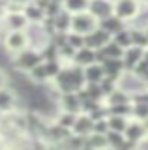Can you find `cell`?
I'll return each instance as SVG.
<instances>
[{
	"label": "cell",
	"instance_id": "1",
	"mask_svg": "<svg viewBox=\"0 0 148 150\" xmlns=\"http://www.w3.org/2000/svg\"><path fill=\"white\" fill-rule=\"evenodd\" d=\"M51 84H53L60 94L62 92H77V90H81V88L86 84V81H85V68H81V66H77L73 62L64 64L62 69H60V73L51 81Z\"/></svg>",
	"mask_w": 148,
	"mask_h": 150
},
{
	"label": "cell",
	"instance_id": "2",
	"mask_svg": "<svg viewBox=\"0 0 148 150\" xmlns=\"http://www.w3.org/2000/svg\"><path fill=\"white\" fill-rule=\"evenodd\" d=\"M39 62H43L41 58V53L39 49H34V47H25L21 49L19 53L11 54V68L17 69V71H23V73H28L34 66H38Z\"/></svg>",
	"mask_w": 148,
	"mask_h": 150
},
{
	"label": "cell",
	"instance_id": "3",
	"mask_svg": "<svg viewBox=\"0 0 148 150\" xmlns=\"http://www.w3.org/2000/svg\"><path fill=\"white\" fill-rule=\"evenodd\" d=\"M0 40H2L0 43L4 45V49L10 54H15V53H19L21 49L28 47V38H26L25 30H6Z\"/></svg>",
	"mask_w": 148,
	"mask_h": 150
},
{
	"label": "cell",
	"instance_id": "4",
	"mask_svg": "<svg viewBox=\"0 0 148 150\" xmlns=\"http://www.w3.org/2000/svg\"><path fill=\"white\" fill-rule=\"evenodd\" d=\"M142 4L137 0H114V15L120 17L124 23H131L139 15Z\"/></svg>",
	"mask_w": 148,
	"mask_h": 150
},
{
	"label": "cell",
	"instance_id": "5",
	"mask_svg": "<svg viewBox=\"0 0 148 150\" xmlns=\"http://www.w3.org/2000/svg\"><path fill=\"white\" fill-rule=\"evenodd\" d=\"M98 26V19H96L92 13L86 9V11H79L71 15V30L77 32V34H88L94 28Z\"/></svg>",
	"mask_w": 148,
	"mask_h": 150
},
{
	"label": "cell",
	"instance_id": "6",
	"mask_svg": "<svg viewBox=\"0 0 148 150\" xmlns=\"http://www.w3.org/2000/svg\"><path fill=\"white\" fill-rule=\"evenodd\" d=\"M25 32L26 38H28V45L34 47V49H41L49 41V32L45 30V26L41 23H28Z\"/></svg>",
	"mask_w": 148,
	"mask_h": 150
},
{
	"label": "cell",
	"instance_id": "7",
	"mask_svg": "<svg viewBox=\"0 0 148 150\" xmlns=\"http://www.w3.org/2000/svg\"><path fill=\"white\" fill-rule=\"evenodd\" d=\"M124 135H126L128 141L135 143L139 148H141V144L148 139V131L144 128V124H142L141 120H135V118L128 120V126H126V129H124Z\"/></svg>",
	"mask_w": 148,
	"mask_h": 150
},
{
	"label": "cell",
	"instance_id": "8",
	"mask_svg": "<svg viewBox=\"0 0 148 150\" xmlns=\"http://www.w3.org/2000/svg\"><path fill=\"white\" fill-rule=\"evenodd\" d=\"M15 109H21V100L17 96V90L10 88L8 84L0 86V112L6 115V112H11Z\"/></svg>",
	"mask_w": 148,
	"mask_h": 150
},
{
	"label": "cell",
	"instance_id": "9",
	"mask_svg": "<svg viewBox=\"0 0 148 150\" xmlns=\"http://www.w3.org/2000/svg\"><path fill=\"white\" fill-rule=\"evenodd\" d=\"M0 25L4 30H25L28 26V21L21 9V11H6L4 17L0 19Z\"/></svg>",
	"mask_w": 148,
	"mask_h": 150
},
{
	"label": "cell",
	"instance_id": "10",
	"mask_svg": "<svg viewBox=\"0 0 148 150\" xmlns=\"http://www.w3.org/2000/svg\"><path fill=\"white\" fill-rule=\"evenodd\" d=\"M118 86L122 88V90H126L129 96H131V94H135V92L144 90L146 84L142 83L141 77L135 75L133 71H124L122 75H120V79H118Z\"/></svg>",
	"mask_w": 148,
	"mask_h": 150
},
{
	"label": "cell",
	"instance_id": "11",
	"mask_svg": "<svg viewBox=\"0 0 148 150\" xmlns=\"http://www.w3.org/2000/svg\"><path fill=\"white\" fill-rule=\"evenodd\" d=\"M88 11L94 15L98 21L109 17L114 13V0H90L88 2Z\"/></svg>",
	"mask_w": 148,
	"mask_h": 150
},
{
	"label": "cell",
	"instance_id": "12",
	"mask_svg": "<svg viewBox=\"0 0 148 150\" xmlns=\"http://www.w3.org/2000/svg\"><path fill=\"white\" fill-rule=\"evenodd\" d=\"M111 36L107 30H103V28L96 26L92 32H88V34H85V45L90 47V49H101L107 41H111Z\"/></svg>",
	"mask_w": 148,
	"mask_h": 150
},
{
	"label": "cell",
	"instance_id": "13",
	"mask_svg": "<svg viewBox=\"0 0 148 150\" xmlns=\"http://www.w3.org/2000/svg\"><path fill=\"white\" fill-rule=\"evenodd\" d=\"M56 103L60 111H69V112H75V115L81 112V100L77 96V92H62Z\"/></svg>",
	"mask_w": 148,
	"mask_h": 150
},
{
	"label": "cell",
	"instance_id": "14",
	"mask_svg": "<svg viewBox=\"0 0 148 150\" xmlns=\"http://www.w3.org/2000/svg\"><path fill=\"white\" fill-rule=\"evenodd\" d=\"M142 47H137V45H129L124 49V54H122V62H124V69L126 71H133V68L142 60Z\"/></svg>",
	"mask_w": 148,
	"mask_h": 150
},
{
	"label": "cell",
	"instance_id": "15",
	"mask_svg": "<svg viewBox=\"0 0 148 150\" xmlns=\"http://www.w3.org/2000/svg\"><path fill=\"white\" fill-rule=\"evenodd\" d=\"M92 129H94V120H92V116L86 115V112H79L77 118H75V124H73V128H71V133L86 137V135L92 133Z\"/></svg>",
	"mask_w": 148,
	"mask_h": 150
},
{
	"label": "cell",
	"instance_id": "16",
	"mask_svg": "<svg viewBox=\"0 0 148 150\" xmlns=\"http://www.w3.org/2000/svg\"><path fill=\"white\" fill-rule=\"evenodd\" d=\"M101 68H103L105 77L114 79L116 83H118L120 75L126 71V69H124V62H122V58H105L103 62H101Z\"/></svg>",
	"mask_w": 148,
	"mask_h": 150
},
{
	"label": "cell",
	"instance_id": "17",
	"mask_svg": "<svg viewBox=\"0 0 148 150\" xmlns=\"http://www.w3.org/2000/svg\"><path fill=\"white\" fill-rule=\"evenodd\" d=\"M109 150V143L105 133H96L92 131L90 135L85 137V144H82V150Z\"/></svg>",
	"mask_w": 148,
	"mask_h": 150
},
{
	"label": "cell",
	"instance_id": "18",
	"mask_svg": "<svg viewBox=\"0 0 148 150\" xmlns=\"http://www.w3.org/2000/svg\"><path fill=\"white\" fill-rule=\"evenodd\" d=\"M71 62L81 66V68H86L88 64L96 62V49H90V47H86V45L79 47V49L75 51V54H73Z\"/></svg>",
	"mask_w": 148,
	"mask_h": 150
},
{
	"label": "cell",
	"instance_id": "19",
	"mask_svg": "<svg viewBox=\"0 0 148 150\" xmlns=\"http://www.w3.org/2000/svg\"><path fill=\"white\" fill-rule=\"evenodd\" d=\"M51 21H53L54 32H69L71 30V13L66 11L64 8L54 17H51Z\"/></svg>",
	"mask_w": 148,
	"mask_h": 150
},
{
	"label": "cell",
	"instance_id": "20",
	"mask_svg": "<svg viewBox=\"0 0 148 150\" xmlns=\"http://www.w3.org/2000/svg\"><path fill=\"white\" fill-rule=\"evenodd\" d=\"M98 26L99 28H103V30H107L111 36L113 34H116L118 30H122V28H126L128 26V23H124L120 17H116L113 13V15H109V17H105V19H101V21H98Z\"/></svg>",
	"mask_w": 148,
	"mask_h": 150
},
{
	"label": "cell",
	"instance_id": "21",
	"mask_svg": "<svg viewBox=\"0 0 148 150\" xmlns=\"http://www.w3.org/2000/svg\"><path fill=\"white\" fill-rule=\"evenodd\" d=\"M23 13H25L28 23H41L45 19V11L41 9L36 2H26L23 6Z\"/></svg>",
	"mask_w": 148,
	"mask_h": 150
},
{
	"label": "cell",
	"instance_id": "22",
	"mask_svg": "<svg viewBox=\"0 0 148 150\" xmlns=\"http://www.w3.org/2000/svg\"><path fill=\"white\" fill-rule=\"evenodd\" d=\"M26 75H28V79L34 84H38V86L51 83V79H49V75H47V69H45V64L43 62H39L38 66H34V68H32Z\"/></svg>",
	"mask_w": 148,
	"mask_h": 150
},
{
	"label": "cell",
	"instance_id": "23",
	"mask_svg": "<svg viewBox=\"0 0 148 150\" xmlns=\"http://www.w3.org/2000/svg\"><path fill=\"white\" fill-rule=\"evenodd\" d=\"M105 105H118V103H131V96L126 92V90H122L120 86H116L113 92L109 94L107 98L103 100Z\"/></svg>",
	"mask_w": 148,
	"mask_h": 150
},
{
	"label": "cell",
	"instance_id": "24",
	"mask_svg": "<svg viewBox=\"0 0 148 150\" xmlns=\"http://www.w3.org/2000/svg\"><path fill=\"white\" fill-rule=\"evenodd\" d=\"M103 77H105V73H103L101 64L92 62V64H88V66L85 68V81H86V83H99Z\"/></svg>",
	"mask_w": 148,
	"mask_h": 150
},
{
	"label": "cell",
	"instance_id": "25",
	"mask_svg": "<svg viewBox=\"0 0 148 150\" xmlns=\"http://www.w3.org/2000/svg\"><path fill=\"white\" fill-rule=\"evenodd\" d=\"M105 137H107V143H109L111 150H122L124 148V143H126V135H124V131L109 129L107 133H105Z\"/></svg>",
	"mask_w": 148,
	"mask_h": 150
},
{
	"label": "cell",
	"instance_id": "26",
	"mask_svg": "<svg viewBox=\"0 0 148 150\" xmlns=\"http://www.w3.org/2000/svg\"><path fill=\"white\" fill-rule=\"evenodd\" d=\"M75 118H77V115L75 112H69V111H56V115H54V122L56 124H60L62 128H68V129H71L73 128V124H75Z\"/></svg>",
	"mask_w": 148,
	"mask_h": 150
},
{
	"label": "cell",
	"instance_id": "27",
	"mask_svg": "<svg viewBox=\"0 0 148 150\" xmlns=\"http://www.w3.org/2000/svg\"><path fill=\"white\" fill-rule=\"evenodd\" d=\"M129 36H131V45L142 47V49H146V47H148V38H146V34H144V30H142V28L129 26Z\"/></svg>",
	"mask_w": 148,
	"mask_h": 150
},
{
	"label": "cell",
	"instance_id": "28",
	"mask_svg": "<svg viewBox=\"0 0 148 150\" xmlns=\"http://www.w3.org/2000/svg\"><path fill=\"white\" fill-rule=\"evenodd\" d=\"M88 2L90 0H62V8L73 15V13H79V11H86Z\"/></svg>",
	"mask_w": 148,
	"mask_h": 150
},
{
	"label": "cell",
	"instance_id": "29",
	"mask_svg": "<svg viewBox=\"0 0 148 150\" xmlns=\"http://www.w3.org/2000/svg\"><path fill=\"white\" fill-rule=\"evenodd\" d=\"M101 51H103V54L107 58H122V54H124V47H120L116 41H113V38H111V41H107L101 47Z\"/></svg>",
	"mask_w": 148,
	"mask_h": 150
},
{
	"label": "cell",
	"instance_id": "30",
	"mask_svg": "<svg viewBox=\"0 0 148 150\" xmlns=\"http://www.w3.org/2000/svg\"><path fill=\"white\" fill-rule=\"evenodd\" d=\"M129 118H135V120H146L148 118V103L142 101H131V116Z\"/></svg>",
	"mask_w": 148,
	"mask_h": 150
},
{
	"label": "cell",
	"instance_id": "31",
	"mask_svg": "<svg viewBox=\"0 0 148 150\" xmlns=\"http://www.w3.org/2000/svg\"><path fill=\"white\" fill-rule=\"evenodd\" d=\"M128 116H120V115H109L107 116V124H109V129H114V131H124L128 126Z\"/></svg>",
	"mask_w": 148,
	"mask_h": 150
},
{
	"label": "cell",
	"instance_id": "32",
	"mask_svg": "<svg viewBox=\"0 0 148 150\" xmlns=\"http://www.w3.org/2000/svg\"><path fill=\"white\" fill-rule=\"evenodd\" d=\"M113 41H116V43H118L120 47H124V49L131 45V36H129V26L122 28V30H118L116 34H113Z\"/></svg>",
	"mask_w": 148,
	"mask_h": 150
},
{
	"label": "cell",
	"instance_id": "33",
	"mask_svg": "<svg viewBox=\"0 0 148 150\" xmlns=\"http://www.w3.org/2000/svg\"><path fill=\"white\" fill-rule=\"evenodd\" d=\"M109 115H120V116H131V103H118V105H107Z\"/></svg>",
	"mask_w": 148,
	"mask_h": 150
},
{
	"label": "cell",
	"instance_id": "34",
	"mask_svg": "<svg viewBox=\"0 0 148 150\" xmlns=\"http://www.w3.org/2000/svg\"><path fill=\"white\" fill-rule=\"evenodd\" d=\"M43 64H45V69H47V75H49L51 81L60 73V69H62V66H64L62 60H49V62H43Z\"/></svg>",
	"mask_w": 148,
	"mask_h": 150
},
{
	"label": "cell",
	"instance_id": "35",
	"mask_svg": "<svg viewBox=\"0 0 148 150\" xmlns=\"http://www.w3.org/2000/svg\"><path fill=\"white\" fill-rule=\"evenodd\" d=\"M66 41L73 47V49H79V47L85 45V36L77 34V32H73V30H69L68 34H66Z\"/></svg>",
	"mask_w": 148,
	"mask_h": 150
},
{
	"label": "cell",
	"instance_id": "36",
	"mask_svg": "<svg viewBox=\"0 0 148 150\" xmlns=\"http://www.w3.org/2000/svg\"><path fill=\"white\" fill-rule=\"evenodd\" d=\"M96 133H107L109 131V124H107V118H99V120H94V129Z\"/></svg>",
	"mask_w": 148,
	"mask_h": 150
},
{
	"label": "cell",
	"instance_id": "37",
	"mask_svg": "<svg viewBox=\"0 0 148 150\" xmlns=\"http://www.w3.org/2000/svg\"><path fill=\"white\" fill-rule=\"evenodd\" d=\"M4 84H8V75L4 71L2 68H0V86H4Z\"/></svg>",
	"mask_w": 148,
	"mask_h": 150
},
{
	"label": "cell",
	"instance_id": "38",
	"mask_svg": "<svg viewBox=\"0 0 148 150\" xmlns=\"http://www.w3.org/2000/svg\"><path fill=\"white\" fill-rule=\"evenodd\" d=\"M142 60H144V64L148 66V47H146L144 51H142Z\"/></svg>",
	"mask_w": 148,
	"mask_h": 150
},
{
	"label": "cell",
	"instance_id": "39",
	"mask_svg": "<svg viewBox=\"0 0 148 150\" xmlns=\"http://www.w3.org/2000/svg\"><path fill=\"white\" fill-rule=\"evenodd\" d=\"M142 30H144V34H146V38H148V25H146L144 28H142Z\"/></svg>",
	"mask_w": 148,
	"mask_h": 150
},
{
	"label": "cell",
	"instance_id": "40",
	"mask_svg": "<svg viewBox=\"0 0 148 150\" xmlns=\"http://www.w3.org/2000/svg\"><path fill=\"white\" fill-rule=\"evenodd\" d=\"M137 2H141V4H148V0H137Z\"/></svg>",
	"mask_w": 148,
	"mask_h": 150
}]
</instances>
